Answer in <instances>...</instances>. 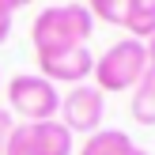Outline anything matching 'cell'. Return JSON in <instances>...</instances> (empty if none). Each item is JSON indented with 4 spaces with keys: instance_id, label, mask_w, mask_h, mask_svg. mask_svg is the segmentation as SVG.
<instances>
[{
    "instance_id": "277c9868",
    "label": "cell",
    "mask_w": 155,
    "mask_h": 155,
    "mask_svg": "<svg viewBox=\"0 0 155 155\" xmlns=\"http://www.w3.org/2000/svg\"><path fill=\"white\" fill-rule=\"evenodd\" d=\"M61 125L68 129V133H98L102 129V117H106V95L95 87V83H80V87H68V95H61Z\"/></svg>"
},
{
    "instance_id": "8fae6325",
    "label": "cell",
    "mask_w": 155,
    "mask_h": 155,
    "mask_svg": "<svg viewBox=\"0 0 155 155\" xmlns=\"http://www.w3.org/2000/svg\"><path fill=\"white\" fill-rule=\"evenodd\" d=\"M4 155H38V151H34V140H30V125H27V121L12 129V136H8V144H4Z\"/></svg>"
},
{
    "instance_id": "6da1fadb",
    "label": "cell",
    "mask_w": 155,
    "mask_h": 155,
    "mask_svg": "<svg viewBox=\"0 0 155 155\" xmlns=\"http://www.w3.org/2000/svg\"><path fill=\"white\" fill-rule=\"evenodd\" d=\"M95 19H91L87 4H53L42 8L38 19L30 23V38H34V53H61L87 45Z\"/></svg>"
},
{
    "instance_id": "30bf717a",
    "label": "cell",
    "mask_w": 155,
    "mask_h": 155,
    "mask_svg": "<svg viewBox=\"0 0 155 155\" xmlns=\"http://www.w3.org/2000/svg\"><path fill=\"white\" fill-rule=\"evenodd\" d=\"M87 12H91V19H98V23L121 27V23H125V0H91Z\"/></svg>"
},
{
    "instance_id": "5bb4252c",
    "label": "cell",
    "mask_w": 155,
    "mask_h": 155,
    "mask_svg": "<svg viewBox=\"0 0 155 155\" xmlns=\"http://www.w3.org/2000/svg\"><path fill=\"white\" fill-rule=\"evenodd\" d=\"M144 49H148V64H151V68H155V34H151V38H148V42H144Z\"/></svg>"
},
{
    "instance_id": "7a4b0ae2",
    "label": "cell",
    "mask_w": 155,
    "mask_h": 155,
    "mask_svg": "<svg viewBox=\"0 0 155 155\" xmlns=\"http://www.w3.org/2000/svg\"><path fill=\"white\" fill-rule=\"evenodd\" d=\"M144 72H148V49H144V42H136V38L114 42L102 57H95V68H91L95 87L102 91V95H110V91L114 95H117V91H133Z\"/></svg>"
},
{
    "instance_id": "7c38bea8",
    "label": "cell",
    "mask_w": 155,
    "mask_h": 155,
    "mask_svg": "<svg viewBox=\"0 0 155 155\" xmlns=\"http://www.w3.org/2000/svg\"><path fill=\"white\" fill-rule=\"evenodd\" d=\"M19 0H0V42H8V34H12V19L15 12H19Z\"/></svg>"
},
{
    "instance_id": "5b68a950",
    "label": "cell",
    "mask_w": 155,
    "mask_h": 155,
    "mask_svg": "<svg viewBox=\"0 0 155 155\" xmlns=\"http://www.w3.org/2000/svg\"><path fill=\"white\" fill-rule=\"evenodd\" d=\"M91 68H95V53H91L87 45L61 49V53H38V76L49 80L53 87H57V83L80 87V83H87Z\"/></svg>"
},
{
    "instance_id": "ba28073f",
    "label": "cell",
    "mask_w": 155,
    "mask_h": 155,
    "mask_svg": "<svg viewBox=\"0 0 155 155\" xmlns=\"http://www.w3.org/2000/svg\"><path fill=\"white\" fill-rule=\"evenodd\" d=\"M129 110H133V121H136V125H155V68L151 64H148V72L140 76V83L133 87Z\"/></svg>"
},
{
    "instance_id": "52a82bcc",
    "label": "cell",
    "mask_w": 155,
    "mask_h": 155,
    "mask_svg": "<svg viewBox=\"0 0 155 155\" xmlns=\"http://www.w3.org/2000/svg\"><path fill=\"white\" fill-rule=\"evenodd\" d=\"M30 140H34L38 155H72V133H68L57 117L30 125Z\"/></svg>"
},
{
    "instance_id": "3957f363",
    "label": "cell",
    "mask_w": 155,
    "mask_h": 155,
    "mask_svg": "<svg viewBox=\"0 0 155 155\" xmlns=\"http://www.w3.org/2000/svg\"><path fill=\"white\" fill-rule=\"evenodd\" d=\"M8 110L27 117V125L38 121H53L61 110V91L49 80H42L38 72H23L8 80Z\"/></svg>"
},
{
    "instance_id": "9c48e42d",
    "label": "cell",
    "mask_w": 155,
    "mask_h": 155,
    "mask_svg": "<svg viewBox=\"0 0 155 155\" xmlns=\"http://www.w3.org/2000/svg\"><path fill=\"white\" fill-rule=\"evenodd\" d=\"M121 27H125L136 42L151 38L155 34V0H125V23H121Z\"/></svg>"
},
{
    "instance_id": "8992f818",
    "label": "cell",
    "mask_w": 155,
    "mask_h": 155,
    "mask_svg": "<svg viewBox=\"0 0 155 155\" xmlns=\"http://www.w3.org/2000/svg\"><path fill=\"white\" fill-rule=\"evenodd\" d=\"M80 155H148V151L136 148L129 140V133H121V129H98L83 140Z\"/></svg>"
},
{
    "instance_id": "4fadbf2b",
    "label": "cell",
    "mask_w": 155,
    "mask_h": 155,
    "mask_svg": "<svg viewBox=\"0 0 155 155\" xmlns=\"http://www.w3.org/2000/svg\"><path fill=\"white\" fill-rule=\"evenodd\" d=\"M12 129H15V121H12V114L0 106V155H4V144H8V136H12Z\"/></svg>"
}]
</instances>
